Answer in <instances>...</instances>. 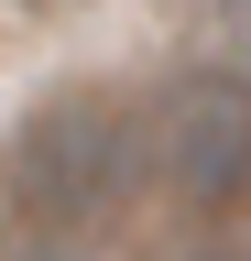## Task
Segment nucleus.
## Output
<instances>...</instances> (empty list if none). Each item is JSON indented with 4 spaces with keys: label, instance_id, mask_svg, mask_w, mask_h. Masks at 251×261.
Listing matches in <instances>:
<instances>
[{
    "label": "nucleus",
    "instance_id": "nucleus-1",
    "mask_svg": "<svg viewBox=\"0 0 251 261\" xmlns=\"http://www.w3.org/2000/svg\"><path fill=\"white\" fill-rule=\"evenodd\" d=\"M142 185V130L120 87H55L0 142V240L87 250Z\"/></svg>",
    "mask_w": 251,
    "mask_h": 261
},
{
    "label": "nucleus",
    "instance_id": "nucleus-2",
    "mask_svg": "<svg viewBox=\"0 0 251 261\" xmlns=\"http://www.w3.org/2000/svg\"><path fill=\"white\" fill-rule=\"evenodd\" d=\"M142 174L175 207H240L251 196V76L240 65H186L131 109Z\"/></svg>",
    "mask_w": 251,
    "mask_h": 261
},
{
    "label": "nucleus",
    "instance_id": "nucleus-3",
    "mask_svg": "<svg viewBox=\"0 0 251 261\" xmlns=\"http://www.w3.org/2000/svg\"><path fill=\"white\" fill-rule=\"evenodd\" d=\"M218 22H230V55H240V76H251V0H218Z\"/></svg>",
    "mask_w": 251,
    "mask_h": 261
},
{
    "label": "nucleus",
    "instance_id": "nucleus-4",
    "mask_svg": "<svg viewBox=\"0 0 251 261\" xmlns=\"http://www.w3.org/2000/svg\"><path fill=\"white\" fill-rule=\"evenodd\" d=\"M175 261H251V240H197V250H175Z\"/></svg>",
    "mask_w": 251,
    "mask_h": 261
},
{
    "label": "nucleus",
    "instance_id": "nucleus-5",
    "mask_svg": "<svg viewBox=\"0 0 251 261\" xmlns=\"http://www.w3.org/2000/svg\"><path fill=\"white\" fill-rule=\"evenodd\" d=\"M0 261H77V250H33V240H0Z\"/></svg>",
    "mask_w": 251,
    "mask_h": 261
}]
</instances>
